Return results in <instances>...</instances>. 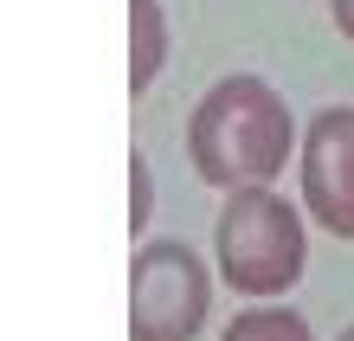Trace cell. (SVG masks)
<instances>
[{"label": "cell", "mask_w": 354, "mask_h": 341, "mask_svg": "<svg viewBox=\"0 0 354 341\" xmlns=\"http://www.w3.org/2000/svg\"><path fill=\"white\" fill-rule=\"evenodd\" d=\"M297 148H303V136H297V116H290L283 91L252 71L219 77L187 116V161L219 194L270 187Z\"/></svg>", "instance_id": "cell-1"}, {"label": "cell", "mask_w": 354, "mask_h": 341, "mask_svg": "<svg viewBox=\"0 0 354 341\" xmlns=\"http://www.w3.org/2000/svg\"><path fill=\"white\" fill-rule=\"evenodd\" d=\"M309 264V225L303 206H290L277 187H239L219 200L213 219V270L252 303H277L297 290Z\"/></svg>", "instance_id": "cell-2"}, {"label": "cell", "mask_w": 354, "mask_h": 341, "mask_svg": "<svg viewBox=\"0 0 354 341\" xmlns=\"http://www.w3.org/2000/svg\"><path fill=\"white\" fill-rule=\"evenodd\" d=\"M213 315V270L187 239H149L129 258V341H194Z\"/></svg>", "instance_id": "cell-3"}, {"label": "cell", "mask_w": 354, "mask_h": 341, "mask_svg": "<svg viewBox=\"0 0 354 341\" xmlns=\"http://www.w3.org/2000/svg\"><path fill=\"white\" fill-rule=\"evenodd\" d=\"M297 174H303V212L328 239L354 245V103H328L309 116Z\"/></svg>", "instance_id": "cell-4"}, {"label": "cell", "mask_w": 354, "mask_h": 341, "mask_svg": "<svg viewBox=\"0 0 354 341\" xmlns=\"http://www.w3.org/2000/svg\"><path fill=\"white\" fill-rule=\"evenodd\" d=\"M161 65H168V13L161 0H129V97H149Z\"/></svg>", "instance_id": "cell-5"}, {"label": "cell", "mask_w": 354, "mask_h": 341, "mask_svg": "<svg viewBox=\"0 0 354 341\" xmlns=\"http://www.w3.org/2000/svg\"><path fill=\"white\" fill-rule=\"evenodd\" d=\"M219 341H316V329L290 303H252V309H239L232 322H225Z\"/></svg>", "instance_id": "cell-6"}, {"label": "cell", "mask_w": 354, "mask_h": 341, "mask_svg": "<svg viewBox=\"0 0 354 341\" xmlns=\"http://www.w3.org/2000/svg\"><path fill=\"white\" fill-rule=\"evenodd\" d=\"M149 225V155H129V232Z\"/></svg>", "instance_id": "cell-7"}, {"label": "cell", "mask_w": 354, "mask_h": 341, "mask_svg": "<svg viewBox=\"0 0 354 341\" xmlns=\"http://www.w3.org/2000/svg\"><path fill=\"white\" fill-rule=\"evenodd\" d=\"M328 13H335V33L354 39V0H328Z\"/></svg>", "instance_id": "cell-8"}, {"label": "cell", "mask_w": 354, "mask_h": 341, "mask_svg": "<svg viewBox=\"0 0 354 341\" xmlns=\"http://www.w3.org/2000/svg\"><path fill=\"white\" fill-rule=\"evenodd\" d=\"M335 341H354V322H348V329H342V335H335Z\"/></svg>", "instance_id": "cell-9"}]
</instances>
